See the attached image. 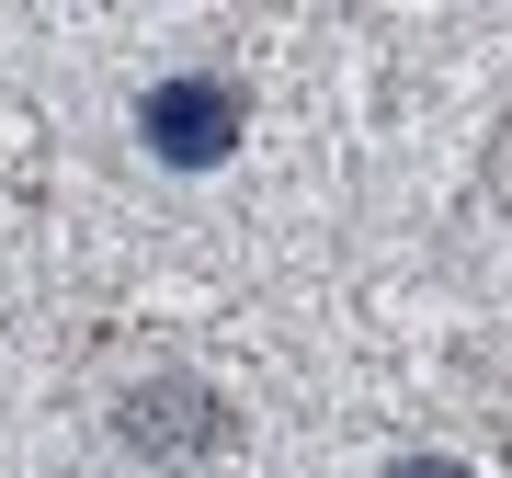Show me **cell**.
<instances>
[{
	"instance_id": "1",
	"label": "cell",
	"mask_w": 512,
	"mask_h": 478,
	"mask_svg": "<svg viewBox=\"0 0 512 478\" xmlns=\"http://www.w3.org/2000/svg\"><path fill=\"white\" fill-rule=\"evenodd\" d=\"M114 444H126L137 467L194 478V467L239 456V410H228L217 376H194V365H148V376H126V399H114Z\"/></svg>"
},
{
	"instance_id": "2",
	"label": "cell",
	"mask_w": 512,
	"mask_h": 478,
	"mask_svg": "<svg viewBox=\"0 0 512 478\" xmlns=\"http://www.w3.org/2000/svg\"><path fill=\"white\" fill-rule=\"evenodd\" d=\"M239 137H251V80L239 69H171L137 92V148L160 171H217L239 160Z\"/></svg>"
},
{
	"instance_id": "3",
	"label": "cell",
	"mask_w": 512,
	"mask_h": 478,
	"mask_svg": "<svg viewBox=\"0 0 512 478\" xmlns=\"http://www.w3.org/2000/svg\"><path fill=\"white\" fill-rule=\"evenodd\" d=\"M387 478H478L467 456H433V444H421V456H387Z\"/></svg>"
},
{
	"instance_id": "4",
	"label": "cell",
	"mask_w": 512,
	"mask_h": 478,
	"mask_svg": "<svg viewBox=\"0 0 512 478\" xmlns=\"http://www.w3.org/2000/svg\"><path fill=\"white\" fill-rule=\"evenodd\" d=\"M490 205L512 217V114H501V137H490Z\"/></svg>"
}]
</instances>
